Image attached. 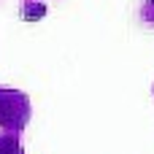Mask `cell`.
I'll return each mask as SVG.
<instances>
[{
	"instance_id": "obj_1",
	"label": "cell",
	"mask_w": 154,
	"mask_h": 154,
	"mask_svg": "<svg viewBox=\"0 0 154 154\" xmlns=\"http://www.w3.org/2000/svg\"><path fill=\"white\" fill-rule=\"evenodd\" d=\"M30 119V100L22 92L0 89V125L5 130H22Z\"/></svg>"
},
{
	"instance_id": "obj_2",
	"label": "cell",
	"mask_w": 154,
	"mask_h": 154,
	"mask_svg": "<svg viewBox=\"0 0 154 154\" xmlns=\"http://www.w3.org/2000/svg\"><path fill=\"white\" fill-rule=\"evenodd\" d=\"M0 154H22L16 135H0Z\"/></svg>"
}]
</instances>
